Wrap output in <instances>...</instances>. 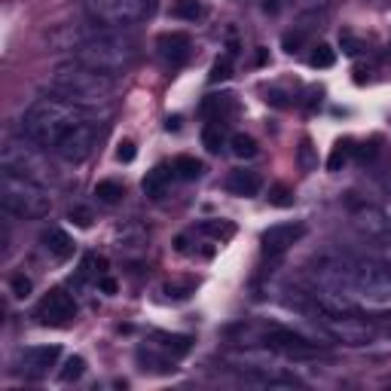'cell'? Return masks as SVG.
<instances>
[{
  "label": "cell",
  "mask_w": 391,
  "mask_h": 391,
  "mask_svg": "<svg viewBox=\"0 0 391 391\" xmlns=\"http://www.w3.org/2000/svg\"><path fill=\"white\" fill-rule=\"evenodd\" d=\"M71 220L76 223V227H89V223H92V211L89 208H74L71 211Z\"/></svg>",
  "instance_id": "obj_37"
},
{
  "label": "cell",
  "mask_w": 391,
  "mask_h": 391,
  "mask_svg": "<svg viewBox=\"0 0 391 391\" xmlns=\"http://www.w3.org/2000/svg\"><path fill=\"white\" fill-rule=\"evenodd\" d=\"M104 269H107V260H104V257H95V254H89V257L83 260V276H86V278H89V276H98V278H101Z\"/></svg>",
  "instance_id": "obj_31"
},
{
  "label": "cell",
  "mask_w": 391,
  "mask_h": 391,
  "mask_svg": "<svg viewBox=\"0 0 391 391\" xmlns=\"http://www.w3.org/2000/svg\"><path fill=\"white\" fill-rule=\"evenodd\" d=\"M171 171H174V169H171ZM171 171H169V165H156L153 171H147L141 190L150 196V199H162V196H165V187H169V181H171Z\"/></svg>",
  "instance_id": "obj_17"
},
{
  "label": "cell",
  "mask_w": 391,
  "mask_h": 391,
  "mask_svg": "<svg viewBox=\"0 0 391 391\" xmlns=\"http://www.w3.org/2000/svg\"><path fill=\"white\" fill-rule=\"evenodd\" d=\"M202 144L208 147V153H220V147H223V123H211V125H205V132H202Z\"/></svg>",
  "instance_id": "obj_26"
},
{
  "label": "cell",
  "mask_w": 391,
  "mask_h": 391,
  "mask_svg": "<svg viewBox=\"0 0 391 391\" xmlns=\"http://www.w3.org/2000/svg\"><path fill=\"white\" fill-rule=\"evenodd\" d=\"M95 138H98L95 123L92 120H83V123H76L74 129H67L62 135V141L55 144V153L62 156L64 162H83V159H89V153H92V147H95Z\"/></svg>",
  "instance_id": "obj_9"
},
{
  "label": "cell",
  "mask_w": 391,
  "mask_h": 391,
  "mask_svg": "<svg viewBox=\"0 0 391 391\" xmlns=\"http://www.w3.org/2000/svg\"><path fill=\"white\" fill-rule=\"evenodd\" d=\"M95 196L101 202H107V205H116L125 196V190H123V183H116V181H98L95 183Z\"/></svg>",
  "instance_id": "obj_23"
},
{
  "label": "cell",
  "mask_w": 391,
  "mask_h": 391,
  "mask_svg": "<svg viewBox=\"0 0 391 391\" xmlns=\"http://www.w3.org/2000/svg\"><path fill=\"white\" fill-rule=\"evenodd\" d=\"M74 58L89 67H98L104 74H123L125 67L135 62V43L129 37H123L120 31H110V28H101L95 31L89 40H83L74 49Z\"/></svg>",
  "instance_id": "obj_4"
},
{
  "label": "cell",
  "mask_w": 391,
  "mask_h": 391,
  "mask_svg": "<svg viewBox=\"0 0 391 391\" xmlns=\"http://www.w3.org/2000/svg\"><path fill=\"white\" fill-rule=\"evenodd\" d=\"M171 169H174V174H178L181 181H199L205 174V165L196 159V156H178Z\"/></svg>",
  "instance_id": "obj_19"
},
{
  "label": "cell",
  "mask_w": 391,
  "mask_h": 391,
  "mask_svg": "<svg viewBox=\"0 0 391 391\" xmlns=\"http://www.w3.org/2000/svg\"><path fill=\"white\" fill-rule=\"evenodd\" d=\"M269 202L278 205V208H288V205H293V190L285 187V183H276V187L269 190Z\"/></svg>",
  "instance_id": "obj_30"
},
{
  "label": "cell",
  "mask_w": 391,
  "mask_h": 391,
  "mask_svg": "<svg viewBox=\"0 0 391 391\" xmlns=\"http://www.w3.org/2000/svg\"><path fill=\"white\" fill-rule=\"evenodd\" d=\"M266 346L285 351V355H312V351L318 348L315 342H309L302 334H293V330H288V327H269L266 330Z\"/></svg>",
  "instance_id": "obj_13"
},
{
  "label": "cell",
  "mask_w": 391,
  "mask_h": 391,
  "mask_svg": "<svg viewBox=\"0 0 391 391\" xmlns=\"http://www.w3.org/2000/svg\"><path fill=\"white\" fill-rule=\"evenodd\" d=\"M260 187H263V178H260L257 171H244V169H239V171H232L230 178H227V190H230L232 196H242V199H251V196H257Z\"/></svg>",
  "instance_id": "obj_15"
},
{
  "label": "cell",
  "mask_w": 391,
  "mask_h": 391,
  "mask_svg": "<svg viewBox=\"0 0 391 391\" xmlns=\"http://www.w3.org/2000/svg\"><path fill=\"white\" fill-rule=\"evenodd\" d=\"M171 13L178 18H187V22H196V18L202 16V4H199V0H178Z\"/></svg>",
  "instance_id": "obj_28"
},
{
  "label": "cell",
  "mask_w": 391,
  "mask_h": 391,
  "mask_svg": "<svg viewBox=\"0 0 391 391\" xmlns=\"http://www.w3.org/2000/svg\"><path fill=\"white\" fill-rule=\"evenodd\" d=\"M318 324L342 346H367L373 339V324L358 318V312H342V315H318Z\"/></svg>",
  "instance_id": "obj_8"
},
{
  "label": "cell",
  "mask_w": 391,
  "mask_h": 391,
  "mask_svg": "<svg viewBox=\"0 0 391 391\" xmlns=\"http://www.w3.org/2000/svg\"><path fill=\"white\" fill-rule=\"evenodd\" d=\"M113 74H104L98 67H89L83 62H67V64H58L52 80H49V89L52 95H62L74 104H83V107H95V104H104L107 98L113 95Z\"/></svg>",
  "instance_id": "obj_2"
},
{
  "label": "cell",
  "mask_w": 391,
  "mask_h": 391,
  "mask_svg": "<svg viewBox=\"0 0 391 391\" xmlns=\"http://www.w3.org/2000/svg\"><path fill=\"white\" fill-rule=\"evenodd\" d=\"M34 315H37V321H40V324L67 327V324H74V318H76V302H74V297L67 290L55 288V290H49L40 302H37Z\"/></svg>",
  "instance_id": "obj_10"
},
{
  "label": "cell",
  "mask_w": 391,
  "mask_h": 391,
  "mask_svg": "<svg viewBox=\"0 0 391 391\" xmlns=\"http://www.w3.org/2000/svg\"><path fill=\"white\" fill-rule=\"evenodd\" d=\"M43 147H37L34 141H6L4 153H0V165L9 171H18L25 174V178L31 181H52V169H49V162L43 159Z\"/></svg>",
  "instance_id": "obj_6"
},
{
  "label": "cell",
  "mask_w": 391,
  "mask_h": 391,
  "mask_svg": "<svg viewBox=\"0 0 391 391\" xmlns=\"http://www.w3.org/2000/svg\"><path fill=\"white\" fill-rule=\"evenodd\" d=\"M156 46H159L162 58L174 67H181L183 62L190 58V37L181 34V31H171V34H162L159 40H156Z\"/></svg>",
  "instance_id": "obj_14"
},
{
  "label": "cell",
  "mask_w": 391,
  "mask_h": 391,
  "mask_svg": "<svg viewBox=\"0 0 391 391\" xmlns=\"http://www.w3.org/2000/svg\"><path fill=\"white\" fill-rule=\"evenodd\" d=\"M43 244H46V251L52 254L55 260H71L74 257V239L67 236L64 230H58V227L43 232Z\"/></svg>",
  "instance_id": "obj_16"
},
{
  "label": "cell",
  "mask_w": 391,
  "mask_h": 391,
  "mask_svg": "<svg viewBox=\"0 0 391 391\" xmlns=\"http://www.w3.org/2000/svg\"><path fill=\"white\" fill-rule=\"evenodd\" d=\"M101 290H104V293H116V281L107 278V276H101Z\"/></svg>",
  "instance_id": "obj_39"
},
{
  "label": "cell",
  "mask_w": 391,
  "mask_h": 391,
  "mask_svg": "<svg viewBox=\"0 0 391 391\" xmlns=\"http://www.w3.org/2000/svg\"><path fill=\"white\" fill-rule=\"evenodd\" d=\"M376 248H379V260H382L385 266L391 269V230L379 232V236H376Z\"/></svg>",
  "instance_id": "obj_32"
},
{
  "label": "cell",
  "mask_w": 391,
  "mask_h": 391,
  "mask_svg": "<svg viewBox=\"0 0 391 391\" xmlns=\"http://www.w3.org/2000/svg\"><path fill=\"white\" fill-rule=\"evenodd\" d=\"M199 230L205 232V236L217 239V242H223V239H232V232H236V227H232L230 220H205Z\"/></svg>",
  "instance_id": "obj_24"
},
{
  "label": "cell",
  "mask_w": 391,
  "mask_h": 391,
  "mask_svg": "<svg viewBox=\"0 0 391 391\" xmlns=\"http://www.w3.org/2000/svg\"><path fill=\"white\" fill-rule=\"evenodd\" d=\"M300 169L302 171L315 169V156H312V141L309 138H302V144H300Z\"/></svg>",
  "instance_id": "obj_33"
},
{
  "label": "cell",
  "mask_w": 391,
  "mask_h": 391,
  "mask_svg": "<svg viewBox=\"0 0 391 391\" xmlns=\"http://www.w3.org/2000/svg\"><path fill=\"white\" fill-rule=\"evenodd\" d=\"M339 43H342V52H346V55H358L361 49H364V43H361L358 37H351V34H342Z\"/></svg>",
  "instance_id": "obj_35"
},
{
  "label": "cell",
  "mask_w": 391,
  "mask_h": 391,
  "mask_svg": "<svg viewBox=\"0 0 391 391\" xmlns=\"http://www.w3.org/2000/svg\"><path fill=\"white\" fill-rule=\"evenodd\" d=\"M165 129H169V132H178V129H181V116H169V123H165Z\"/></svg>",
  "instance_id": "obj_40"
},
{
  "label": "cell",
  "mask_w": 391,
  "mask_h": 391,
  "mask_svg": "<svg viewBox=\"0 0 391 391\" xmlns=\"http://www.w3.org/2000/svg\"><path fill=\"white\" fill-rule=\"evenodd\" d=\"M0 205L6 214L22 220H37L52 211V199L40 181H31L18 171H0Z\"/></svg>",
  "instance_id": "obj_3"
},
{
  "label": "cell",
  "mask_w": 391,
  "mask_h": 391,
  "mask_svg": "<svg viewBox=\"0 0 391 391\" xmlns=\"http://www.w3.org/2000/svg\"><path fill=\"white\" fill-rule=\"evenodd\" d=\"M230 147H232V153L239 156V159H254L257 156V141L251 138V135H232L230 138Z\"/></svg>",
  "instance_id": "obj_22"
},
{
  "label": "cell",
  "mask_w": 391,
  "mask_h": 391,
  "mask_svg": "<svg viewBox=\"0 0 391 391\" xmlns=\"http://www.w3.org/2000/svg\"><path fill=\"white\" fill-rule=\"evenodd\" d=\"M302 236H306V227L302 223H276V227H269L266 232L260 236V244H263V254H269V257H281L290 244H297Z\"/></svg>",
  "instance_id": "obj_12"
},
{
  "label": "cell",
  "mask_w": 391,
  "mask_h": 391,
  "mask_svg": "<svg viewBox=\"0 0 391 391\" xmlns=\"http://www.w3.org/2000/svg\"><path fill=\"white\" fill-rule=\"evenodd\" d=\"M232 110V95H208L202 101V116H208L211 123H223V113Z\"/></svg>",
  "instance_id": "obj_18"
},
{
  "label": "cell",
  "mask_w": 391,
  "mask_h": 391,
  "mask_svg": "<svg viewBox=\"0 0 391 391\" xmlns=\"http://www.w3.org/2000/svg\"><path fill=\"white\" fill-rule=\"evenodd\" d=\"M230 76H232V58L223 55V58H217V62H214L208 80H211V83H223V80H230Z\"/></svg>",
  "instance_id": "obj_29"
},
{
  "label": "cell",
  "mask_w": 391,
  "mask_h": 391,
  "mask_svg": "<svg viewBox=\"0 0 391 391\" xmlns=\"http://www.w3.org/2000/svg\"><path fill=\"white\" fill-rule=\"evenodd\" d=\"M83 373H86V361L80 355H74V358L64 361L62 370H58V379H62V382H74V379H80Z\"/></svg>",
  "instance_id": "obj_25"
},
{
  "label": "cell",
  "mask_w": 391,
  "mask_h": 391,
  "mask_svg": "<svg viewBox=\"0 0 391 391\" xmlns=\"http://www.w3.org/2000/svg\"><path fill=\"white\" fill-rule=\"evenodd\" d=\"M351 297H361L367 302H391V269L382 260H355L351 257Z\"/></svg>",
  "instance_id": "obj_5"
},
{
  "label": "cell",
  "mask_w": 391,
  "mask_h": 391,
  "mask_svg": "<svg viewBox=\"0 0 391 391\" xmlns=\"http://www.w3.org/2000/svg\"><path fill=\"white\" fill-rule=\"evenodd\" d=\"M9 288H13V293H16L18 300L31 297V278H25V276H13V281H9Z\"/></svg>",
  "instance_id": "obj_34"
},
{
  "label": "cell",
  "mask_w": 391,
  "mask_h": 391,
  "mask_svg": "<svg viewBox=\"0 0 391 391\" xmlns=\"http://www.w3.org/2000/svg\"><path fill=\"white\" fill-rule=\"evenodd\" d=\"M156 342H159V346L169 351L171 358H181V355H187L190 351V346H193V339L190 336H174V334H156L153 336Z\"/></svg>",
  "instance_id": "obj_20"
},
{
  "label": "cell",
  "mask_w": 391,
  "mask_h": 391,
  "mask_svg": "<svg viewBox=\"0 0 391 391\" xmlns=\"http://www.w3.org/2000/svg\"><path fill=\"white\" fill-rule=\"evenodd\" d=\"M86 13L98 28H125L147 13V0H86Z\"/></svg>",
  "instance_id": "obj_7"
},
{
  "label": "cell",
  "mask_w": 391,
  "mask_h": 391,
  "mask_svg": "<svg viewBox=\"0 0 391 391\" xmlns=\"http://www.w3.org/2000/svg\"><path fill=\"white\" fill-rule=\"evenodd\" d=\"M334 62H336V52H334V49H330L327 43H318L315 52L309 55V64L318 67V71H321V67H334Z\"/></svg>",
  "instance_id": "obj_27"
},
{
  "label": "cell",
  "mask_w": 391,
  "mask_h": 391,
  "mask_svg": "<svg viewBox=\"0 0 391 391\" xmlns=\"http://www.w3.org/2000/svg\"><path fill=\"white\" fill-rule=\"evenodd\" d=\"M358 156H361V159H373V156H376V147L373 144H364V147H361V150H358Z\"/></svg>",
  "instance_id": "obj_38"
},
{
  "label": "cell",
  "mask_w": 391,
  "mask_h": 391,
  "mask_svg": "<svg viewBox=\"0 0 391 391\" xmlns=\"http://www.w3.org/2000/svg\"><path fill=\"white\" fill-rule=\"evenodd\" d=\"M83 120H92L89 107L74 104L58 95V98H40V101H34L28 107L22 116V129H25L28 141H34L37 147H43V150H55L62 135Z\"/></svg>",
  "instance_id": "obj_1"
},
{
  "label": "cell",
  "mask_w": 391,
  "mask_h": 391,
  "mask_svg": "<svg viewBox=\"0 0 391 391\" xmlns=\"http://www.w3.org/2000/svg\"><path fill=\"white\" fill-rule=\"evenodd\" d=\"M58 355H62V348L58 346H31V348H22L16 358V370L31 379H40L49 373V367H55Z\"/></svg>",
  "instance_id": "obj_11"
},
{
  "label": "cell",
  "mask_w": 391,
  "mask_h": 391,
  "mask_svg": "<svg viewBox=\"0 0 391 391\" xmlns=\"http://www.w3.org/2000/svg\"><path fill=\"white\" fill-rule=\"evenodd\" d=\"M116 159H120V162H132L135 159V144L132 141H120V147H116Z\"/></svg>",
  "instance_id": "obj_36"
},
{
  "label": "cell",
  "mask_w": 391,
  "mask_h": 391,
  "mask_svg": "<svg viewBox=\"0 0 391 391\" xmlns=\"http://www.w3.org/2000/svg\"><path fill=\"white\" fill-rule=\"evenodd\" d=\"M351 156H355V144H351L348 138H342V141H336L334 144V150H330V156H327V169L330 171H339L342 165H346Z\"/></svg>",
  "instance_id": "obj_21"
}]
</instances>
